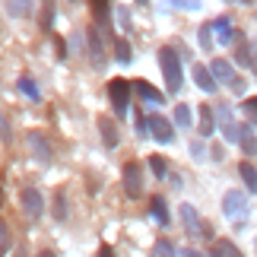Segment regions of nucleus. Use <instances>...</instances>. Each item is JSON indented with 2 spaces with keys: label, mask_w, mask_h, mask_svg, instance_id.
Wrapping results in <instances>:
<instances>
[{
  "label": "nucleus",
  "mask_w": 257,
  "mask_h": 257,
  "mask_svg": "<svg viewBox=\"0 0 257 257\" xmlns=\"http://www.w3.org/2000/svg\"><path fill=\"white\" fill-rule=\"evenodd\" d=\"M29 150L35 153V159L42 162V165H48V162H51V146H48V140H45V137L38 134V131H32V134H29Z\"/></svg>",
  "instance_id": "nucleus-11"
},
{
  "label": "nucleus",
  "mask_w": 257,
  "mask_h": 257,
  "mask_svg": "<svg viewBox=\"0 0 257 257\" xmlns=\"http://www.w3.org/2000/svg\"><path fill=\"white\" fill-rule=\"evenodd\" d=\"M197 117H200V137H213V131H216L213 105H200V108H197Z\"/></svg>",
  "instance_id": "nucleus-13"
},
{
  "label": "nucleus",
  "mask_w": 257,
  "mask_h": 257,
  "mask_svg": "<svg viewBox=\"0 0 257 257\" xmlns=\"http://www.w3.org/2000/svg\"><path fill=\"white\" fill-rule=\"evenodd\" d=\"M181 257H206V254H203V251H197V248H187Z\"/></svg>",
  "instance_id": "nucleus-37"
},
{
  "label": "nucleus",
  "mask_w": 257,
  "mask_h": 257,
  "mask_svg": "<svg viewBox=\"0 0 257 257\" xmlns=\"http://www.w3.org/2000/svg\"><path fill=\"white\" fill-rule=\"evenodd\" d=\"M222 213L225 219H229L232 225H244L251 216V206H248V197H244L241 191H225L222 197Z\"/></svg>",
  "instance_id": "nucleus-2"
},
{
  "label": "nucleus",
  "mask_w": 257,
  "mask_h": 257,
  "mask_svg": "<svg viewBox=\"0 0 257 257\" xmlns=\"http://www.w3.org/2000/svg\"><path fill=\"white\" fill-rule=\"evenodd\" d=\"M238 175L244 178V184H248V191H251V194H257V169H254V165H251L248 159H244V162L238 165Z\"/></svg>",
  "instance_id": "nucleus-21"
},
{
  "label": "nucleus",
  "mask_w": 257,
  "mask_h": 257,
  "mask_svg": "<svg viewBox=\"0 0 257 257\" xmlns=\"http://www.w3.org/2000/svg\"><path fill=\"white\" fill-rule=\"evenodd\" d=\"M172 7H181V10H200V0H169Z\"/></svg>",
  "instance_id": "nucleus-33"
},
{
  "label": "nucleus",
  "mask_w": 257,
  "mask_h": 257,
  "mask_svg": "<svg viewBox=\"0 0 257 257\" xmlns=\"http://www.w3.org/2000/svg\"><path fill=\"white\" fill-rule=\"evenodd\" d=\"M153 257H175L172 241H169V238H159V241L153 244Z\"/></svg>",
  "instance_id": "nucleus-27"
},
{
  "label": "nucleus",
  "mask_w": 257,
  "mask_h": 257,
  "mask_svg": "<svg viewBox=\"0 0 257 257\" xmlns=\"http://www.w3.org/2000/svg\"><path fill=\"white\" fill-rule=\"evenodd\" d=\"M10 16H26L29 13V0H7Z\"/></svg>",
  "instance_id": "nucleus-28"
},
{
  "label": "nucleus",
  "mask_w": 257,
  "mask_h": 257,
  "mask_svg": "<svg viewBox=\"0 0 257 257\" xmlns=\"http://www.w3.org/2000/svg\"><path fill=\"white\" fill-rule=\"evenodd\" d=\"M238 143H241L244 156H254V153H257V137H254V131H251L248 124H241V137H238Z\"/></svg>",
  "instance_id": "nucleus-20"
},
{
  "label": "nucleus",
  "mask_w": 257,
  "mask_h": 257,
  "mask_svg": "<svg viewBox=\"0 0 257 257\" xmlns=\"http://www.w3.org/2000/svg\"><path fill=\"white\" fill-rule=\"evenodd\" d=\"M241 4H251V0H241Z\"/></svg>",
  "instance_id": "nucleus-42"
},
{
  "label": "nucleus",
  "mask_w": 257,
  "mask_h": 257,
  "mask_svg": "<svg viewBox=\"0 0 257 257\" xmlns=\"http://www.w3.org/2000/svg\"><path fill=\"white\" fill-rule=\"evenodd\" d=\"M98 257H114V251H111V244H102V248H98Z\"/></svg>",
  "instance_id": "nucleus-36"
},
{
  "label": "nucleus",
  "mask_w": 257,
  "mask_h": 257,
  "mask_svg": "<svg viewBox=\"0 0 257 257\" xmlns=\"http://www.w3.org/2000/svg\"><path fill=\"white\" fill-rule=\"evenodd\" d=\"M131 92H134L131 80H121V76H114V80L108 83V98H111V108H114V114H117V117H124V114H127V105H131Z\"/></svg>",
  "instance_id": "nucleus-3"
},
{
  "label": "nucleus",
  "mask_w": 257,
  "mask_h": 257,
  "mask_svg": "<svg viewBox=\"0 0 257 257\" xmlns=\"http://www.w3.org/2000/svg\"><path fill=\"white\" fill-rule=\"evenodd\" d=\"M150 213H153V219L159 225H169V206H165L162 197H153L150 200Z\"/></svg>",
  "instance_id": "nucleus-18"
},
{
  "label": "nucleus",
  "mask_w": 257,
  "mask_h": 257,
  "mask_svg": "<svg viewBox=\"0 0 257 257\" xmlns=\"http://www.w3.org/2000/svg\"><path fill=\"white\" fill-rule=\"evenodd\" d=\"M159 67H162V76H165V89L175 95L178 89H181V80H184V73H181V57H178L175 48H159Z\"/></svg>",
  "instance_id": "nucleus-1"
},
{
  "label": "nucleus",
  "mask_w": 257,
  "mask_h": 257,
  "mask_svg": "<svg viewBox=\"0 0 257 257\" xmlns=\"http://www.w3.org/2000/svg\"><path fill=\"white\" fill-rule=\"evenodd\" d=\"M134 124H137V134H150V117H146L143 111H137V117H134Z\"/></svg>",
  "instance_id": "nucleus-32"
},
{
  "label": "nucleus",
  "mask_w": 257,
  "mask_h": 257,
  "mask_svg": "<svg viewBox=\"0 0 257 257\" xmlns=\"http://www.w3.org/2000/svg\"><path fill=\"white\" fill-rule=\"evenodd\" d=\"M98 131H102V140H105V146H117V140H121V137H117V124H114L108 114H102V117H98Z\"/></svg>",
  "instance_id": "nucleus-15"
},
{
  "label": "nucleus",
  "mask_w": 257,
  "mask_h": 257,
  "mask_svg": "<svg viewBox=\"0 0 257 257\" xmlns=\"http://www.w3.org/2000/svg\"><path fill=\"white\" fill-rule=\"evenodd\" d=\"M150 169H153V175H156V178H165V172H169V165H165V159H162V156H150Z\"/></svg>",
  "instance_id": "nucleus-29"
},
{
  "label": "nucleus",
  "mask_w": 257,
  "mask_h": 257,
  "mask_svg": "<svg viewBox=\"0 0 257 257\" xmlns=\"http://www.w3.org/2000/svg\"><path fill=\"white\" fill-rule=\"evenodd\" d=\"M200 48H203V51H210V48H213V26L210 23L200 29Z\"/></svg>",
  "instance_id": "nucleus-30"
},
{
  "label": "nucleus",
  "mask_w": 257,
  "mask_h": 257,
  "mask_svg": "<svg viewBox=\"0 0 257 257\" xmlns=\"http://www.w3.org/2000/svg\"><path fill=\"white\" fill-rule=\"evenodd\" d=\"M121 178H124V191H127V197H140L143 194V165L140 162H127L124 165V172H121Z\"/></svg>",
  "instance_id": "nucleus-5"
},
{
  "label": "nucleus",
  "mask_w": 257,
  "mask_h": 257,
  "mask_svg": "<svg viewBox=\"0 0 257 257\" xmlns=\"http://www.w3.org/2000/svg\"><path fill=\"white\" fill-rule=\"evenodd\" d=\"M38 257H57L54 251H42V254H38Z\"/></svg>",
  "instance_id": "nucleus-38"
},
{
  "label": "nucleus",
  "mask_w": 257,
  "mask_h": 257,
  "mask_svg": "<svg viewBox=\"0 0 257 257\" xmlns=\"http://www.w3.org/2000/svg\"><path fill=\"white\" fill-rule=\"evenodd\" d=\"M7 248H10V244H0V257H4V254H7Z\"/></svg>",
  "instance_id": "nucleus-39"
},
{
  "label": "nucleus",
  "mask_w": 257,
  "mask_h": 257,
  "mask_svg": "<svg viewBox=\"0 0 257 257\" xmlns=\"http://www.w3.org/2000/svg\"><path fill=\"white\" fill-rule=\"evenodd\" d=\"M117 19H121L124 29H131V16H127V10H117Z\"/></svg>",
  "instance_id": "nucleus-34"
},
{
  "label": "nucleus",
  "mask_w": 257,
  "mask_h": 257,
  "mask_svg": "<svg viewBox=\"0 0 257 257\" xmlns=\"http://www.w3.org/2000/svg\"><path fill=\"white\" fill-rule=\"evenodd\" d=\"M175 124L191 127V105H175Z\"/></svg>",
  "instance_id": "nucleus-25"
},
{
  "label": "nucleus",
  "mask_w": 257,
  "mask_h": 257,
  "mask_svg": "<svg viewBox=\"0 0 257 257\" xmlns=\"http://www.w3.org/2000/svg\"><path fill=\"white\" fill-rule=\"evenodd\" d=\"M181 219H184V229H187V235H203V238H213L210 232H206V225H203V219L200 216H197V210L191 203H181Z\"/></svg>",
  "instance_id": "nucleus-7"
},
{
  "label": "nucleus",
  "mask_w": 257,
  "mask_h": 257,
  "mask_svg": "<svg viewBox=\"0 0 257 257\" xmlns=\"http://www.w3.org/2000/svg\"><path fill=\"white\" fill-rule=\"evenodd\" d=\"M10 137H13V131H10V117L0 111V143H10Z\"/></svg>",
  "instance_id": "nucleus-31"
},
{
  "label": "nucleus",
  "mask_w": 257,
  "mask_h": 257,
  "mask_svg": "<svg viewBox=\"0 0 257 257\" xmlns=\"http://www.w3.org/2000/svg\"><path fill=\"white\" fill-rule=\"evenodd\" d=\"M19 92L29 95V98H35V102H38V95H42V92H38V86L32 83V76H19Z\"/></svg>",
  "instance_id": "nucleus-23"
},
{
  "label": "nucleus",
  "mask_w": 257,
  "mask_h": 257,
  "mask_svg": "<svg viewBox=\"0 0 257 257\" xmlns=\"http://www.w3.org/2000/svg\"><path fill=\"white\" fill-rule=\"evenodd\" d=\"M131 86H134V92L140 95L143 102H150V105H165V95H162L153 83H146V80H134Z\"/></svg>",
  "instance_id": "nucleus-10"
},
{
  "label": "nucleus",
  "mask_w": 257,
  "mask_h": 257,
  "mask_svg": "<svg viewBox=\"0 0 257 257\" xmlns=\"http://www.w3.org/2000/svg\"><path fill=\"white\" fill-rule=\"evenodd\" d=\"M241 111H244V117H248L251 124H257V95H248L241 102Z\"/></svg>",
  "instance_id": "nucleus-26"
},
{
  "label": "nucleus",
  "mask_w": 257,
  "mask_h": 257,
  "mask_svg": "<svg viewBox=\"0 0 257 257\" xmlns=\"http://www.w3.org/2000/svg\"><path fill=\"white\" fill-rule=\"evenodd\" d=\"M0 203H4V191H0Z\"/></svg>",
  "instance_id": "nucleus-41"
},
{
  "label": "nucleus",
  "mask_w": 257,
  "mask_h": 257,
  "mask_svg": "<svg viewBox=\"0 0 257 257\" xmlns=\"http://www.w3.org/2000/svg\"><path fill=\"white\" fill-rule=\"evenodd\" d=\"M111 4H114V0H89L95 29H108V23H111Z\"/></svg>",
  "instance_id": "nucleus-9"
},
{
  "label": "nucleus",
  "mask_w": 257,
  "mask_h": 257,
  "mask_svg": "<svg viewBox=\"0 0 257 257\" xmlns=\"http://www.w3.org/2000/svg\"><path fill=\"white\" fill-rule=\"evenodd\" d=\"M194 80H197V86L203 89V92H216V83L213 80V73H210V67H203V64H194Z\"/></svg>",
  "instance_id": "nucleus-14"
},
{
  "label": "nucleus",
  "mask_w": 257,
  "mask_h": 257,
  "mask_svg": "<svg viewBox=\"0 0 257 257\" xmlns=\"http://www.w3.org/2000/svg\"><path fill=\"white\" fill-rule=\"evenodd\" d=\"M150 134H153L159 143H172V140H175L172 121H169L165 114H150Z\"/></svg>",
  "instance_id": "nucleus-8"
},
{
  "label": "nucleus",
  "mask_w": 257,
  "mask_h": 257,
  "mask_svg": "<svg viewBox=\"0 0 257 257\" xmlns=\"http://www.w3.org/2000/svg\"><path fill=\"white\" fill-rule=\"evenodd\" d=\"M19 200H23V213L29 216V219H38V216L45 213V200H42V194H38L35 187H23Z\"/></svg>",
  "instance_id": "nucleus-6"
},
{
  "label": "nucleus",
  "mask_w": 257,
  "mask_h": 257,
  "mask_svg": "<svg viewBox=\"0 0 257 257\" xmlns=\"http://www.w3.org/2000/svg\"><path fill=\"white\" fill-rule=\"evenodd\" d=\"M54 219H57V222L67 219V197H64V191L54 194Z\"/></svg>",
  "instance_id": "nucleus-24"
},
{
  "label": "nucleus",
  "mask_w": 257,
  "mask_h": 257,
  "mask_svg": "<svg viewBox=\"0 0 257 257\" xmlns=\"http://www.w3.org/2000/svg\"><path fill=\"white\" fill-rule=\"evenodd\" d=\"M0 244H10V238H7V222L0 219Z\"/></svg>",
  "instance_id": "nucleus-35"
},
{
  "label": "nucleus",
  "mask_w": 257,
  "mask_h": 257,
  "mask_svg": "<svg viewBox=\"0 0 257 257\" xmlns=\"http://www.w3.org/2000/svg\"><path fill=\"white\" fill-rule=\"evenodd\" d=\"M210 26L216 29V38H219V45H232V42H235V29H232V23H229V19H225V16L213 19Z\"/></svg>",
  "instance_id": "nucleus-16"
},
{
  "label": "nucleus",
  "mask_w": 257,
  "mask_h": 257,
  "mask_svg": "<svg viewBox=\"0 0 257 257\" xmlns=\"http://www.w3.org/2000/svg\"><path fill=\"white\" fill-rule=\"evenodd\" d=\"M210 73H213V80H219L225 83L229 89H235V92H244V80L238 73H235V67L229 61H222V57H216V61L210 64Z\"/></svg>",
  "instance_id": "nucleus-4"
},
{
  "label": "nucleus",
  "mask_w": 257,
  "mask_h": 257,
  "mask_svg": "<svg viewBox=\"0 0 257 257\" xmlns=\"http://www.w3.org/2000/svg\"><path fill=\"white\" fill-rule=\"evenodd\" d=\"M86 42H89V57H92V64L102 67V64H105V45H102V35H98L95 26L86 32Z\"/></svg>",
  "instance_id": "nucleus-12"
},
{
  "label": "nucleus",
  "mask_w": 257,
  "mask_h": 257,
  "mask_svg": "<svg viewBox=\"0 0 257 257\" xmlns=\"http://www.w3.org/2000/svg\"><path fill=\"white\" fill-rule=\"evenodd\" d=\"M137 4H140V7H146V4H150V0H137Z\"/></svg>",
  "instance_id": "nucleus-40"
},
{
  "label": "nucleus",
  "mask_w": 257,
  "mask_h": 257,
  "mask_svg": "<svg viewBox=\"0 0 257 257\" xmlns=\"http://www.w3.org/2000/svg\"><path fill=\"white\" fill-rule=\"evenodd\" d=\"M54 0H42V16H38V26L45 29V32H51L54 29Z\"/></svg>",
  "instance_id": "nucleus-19"
},
{
  "label": "nucleus",
  "mask_w": 257,
  "mask_h": 257,
  "mask_svg": "<svg viewBox=\"0 0 257 257\" xmlns=\"http://www.w3.org/2000/svg\"><path fill=\"white\" fill-rule=\"evenodd\" d=\"M210 257H244V254L235 248L229 238H219V241H213V254Z\"/></svg>",
  "instance_id": "nucleus-17"
},
{
  "label": "nucleus",
  "mask_w": 257,
  "mask_h": 257,
  "mask_svg": "<svg viewBox=\"0 0 257 257\" xmlns=\"http://www.w3.org/2000/svg\"><path fill=\"white\" fill-rule=\"evenodd\" d=\"M114 57H117V61H121V64H131V42H127V38H114Z\"/></svg>",
  "instance_id": "nucleus-22"
}]
</instances>
